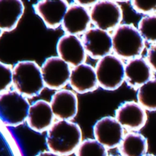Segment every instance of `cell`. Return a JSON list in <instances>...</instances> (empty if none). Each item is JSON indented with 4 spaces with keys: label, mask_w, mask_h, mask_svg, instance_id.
Here are the masks:
<instances>
[{
    "label": "cell",
    "mask_w": 156,
    "mask_h": 156,
    "mask_svg": "<svg viewBox=\"0 0 156 156\" xmlns=\"http://www.w3.org/2000/svg\"><path fill=\"white\" fill-rule=\"evenodd\" d=\"M91 22L90 12L87 8L74 2L69 6L61 26L66 34L76 36L85 34Z\"/></svg>",
    "instance_id": "4fadbf2b"
},
{
    "label": "cell",
    "mask_w": 156,
    "mask_h": 156,
    "mask_svg": "<svg viewBox=\"0 0 156 156\" xmlns=\"http://www.w3.org/2000/svg\"><path fill=\"white\" fill-rule=\"evenodd\" d=\"M144 156H156V155H152V154H146V155H145Z\"/></svg>",
    "instance_id": "83f0119b"
},
{
    "label": "cell",
    "mask_w": 156,
    "mask_h": 156,
    "mask_svg": "<svg viewBox=\"0 0 156 156\" xmlns=\"http://www.w3.org/2000/svg\"><path fill=\"white\" fill-rule=\"evenodd\" d=\"M12 69L0 61V94L8 91L12 85Z\"/></svg>",
    "instance_id": "603a6c76"
},
{
    "label": "cell",
    "mask_w": 156,
    "mask_h": 156,
    "mask_svg": "<svg viewBox=\"0 0 156 156\" xmlns=\"http://www.w3.org/2000/svg\"><path fill=\"white\" fill-rule=\"evenodd\" d=\"M131 5L134 10L138 13L151 15L152 12H156V0L154 1H141L133 0Z\"/></svg>",
    "instance_id": "cb8c5ba5"
},
{
    "label": "cell",
    "mask_w": 156,
    "mask_h": 156,
    "mask_svg": "<svg viewBox=\"0 0 156 156\" xmlns=\"http://www.w3.org/2000/svg\"><path fill=\"white\" fill-rule=\"evenodd\" d=\"M59 57L73 66L83 64L86 59V52L81 40L76 35L64 34L56 45Z\"/></svg>",
    "instance_id": "8fae6325"
},
{
    "label": "cell",
    "mask_w": 156,
    "mask_h": 156,
    "mask_svg": "<svg viewBox=\"0 0 156 156\" xmlns=\"http://www.w3.org/2000/svg\"><path fill=\"white\" fill-rule=\"evenodd\" d=\"M82 42L87 54L95 59L108 56L113 50L112 36L98 27L88 29L83 34Z\"/></svg>",
    "instance_id": "ba28073f"
},
{
    "label": "cell",
    "mask_w": 156,
    "mask_h": 156,
    "mask_svg": "<svg viewBox=\"0 0 156 156\" xmlns=\"http://www.w3.org/2000/svg\"><path fill=\"white\" fill-rule=\"evenodd\" d=\"M30 105L18 91H8L0 94V121L7 126H18L27 120Z\"/></svg>",
    "instance_id": "277c9868"
},
{
    "label": "cell",
    "mask_w": 156,
    "mask_h": 156,
    "mask_svg": "<svg viewBox=\"0 0 156 156\" xmlns=\"http://www.w3.org/2000/svg\"><path fill=\"white\" fill-rule=\"evenodd\" d=\"M69 6L64 0H44L34 5V9L48 28L56 29L62 24Z\"/></svg>",
    "instance_id": "7c38bea8"
},
{
    "label": "cell",
    "mask_w": 156,
    "mask_h": 156,
    "mask_svg": "<svg viewBox=\"0 0 156 156\" xmlns=\"http://www.w3.org/2000/svg\"><path fill=\"white\" fill-rule=\"evenodd\" d=\"M91 21L98 28L108 30H115L123 18L120 6L113 1H97L90 11Z\"/></svg>",
    "instance_id": "8992f818"
},
{
    "label": "cell",
    "mask_w": 156,
    "mask_h": 156,
    "mask_svg": "<svg viewBox=\"0 0 156 156\" xmlns=\"http://www.w3.org/2000/svg\"><path fill=\"white\" fill-rule=\"evenodd\" d=\"M36 156H61L59 155H57L56 153H53L52 152H40L39 154H37Z\"/></svg>",
    "instance_id": "4316f807"
},
{
    "label": "cell",
    "mask_w": 156,
    "mask_h": 156,
    "mask_svg": "<svg viewBox=\"0 0 156 156\" xmlns=\"http://www.w3.org/2000/svg\"><path fill=\"white\" fill-rule=\"evenodd\" d=\"M137 99L145 110L156 111V79H152L139 88Z\"/></svg>",
    "instance_id": "ffe728a7"
},
{
    "label": "cell",
    "mask_w": 156,
    "mask_h": 156,
    "mask_svg": "<svg viewBox=\"0 0 156 156\" xmlns=\"http://www.w3.org/2000/svg\"><path fill=\"white\" fill-rule=\"evenodd\" d=\"M12 85L25 98L41 94L44 88L41 68L34 61H20L12 69Z\"/></svg>",
    "instance_id": "7a4b0ae2"
},
{
    "label": "cell",
    "mask_w": 156,
    "mask_h": 156,
    "mask_svg": "<svg viewBox=\"0 0 156 156\" xmlns=\"http://www.w3.org/2000/svg\"><path fill=\"white\" fill-rule=\"evenodd\" d=\"M69 84L75 91L80 94L94 91L98 87L95 69L86 63L74 67L71 70Z\"/></svg>",
    "instance_id": "2e32d148"
},
{
    "label": "cell",
    "mask_w": 156,
    "mask_h": 156,
    "mask_svg": "<svg viewBox=\"0 0 156 156\" xmlns=\"http://www.w3.org/2000/svg\"><path fill=\"white\" fill-rule=\"evenodd\" d=\"M115 118L123 128L128 130L138 131L146 125L147 114L139 103L126 101L117 108Z\"/></svg>",
    "instance_id": "30bf717a"
},
{
    "label": "cell",
    "mask_w": 156,
    "mask_h": 156,
    "mask_svg": "<svg viewBox=\"0 0 156 156\" xmlns=\"http://www.w3.org/2000/svg\"><path fill=\"white\" fill-rule=\"evenodd\" d=\"M44 85L52 90H61L69 82V65L59 56H51L45 59L41 66Z\"/></svg>",
    "instance_id": "52a82bcc"
},
{
    "label": "cell",
    "mask_w": 156,
    "mask_h": 156,
    "mask_svg": "<svg viewBox=\"0 0 156 156\" xmlns=\"http://www.w3.org/2000/svg\"><path fill=\"white\" fill-rule=\"evenodd\" d=\"M82 137L79 125L69 120H59L49 129L46 141L50 152L69 155L76 152L82 143Z\"/></svg>",
    "instance_id": "6da1fadb"
},
{
    "label": "cell",
    "mask_w": 156,
    "mask_h": 156,
    "mask_svg": "<svg viewBox=\"0 0 156 156\" xmlns=\"http://www.w3.org/2000/svg\"><path fill=\"white\" fill-rule=\"evenodd\" d=\"M76 156H108V152L106 148L97 140L88 139L79 145Z\"/></svg>",
    "instance_id": "44dd1931"
},
{
    "label": "cell",
    "mask_w": 156,
    "mask_h": 156,
    "mask_svg": "<svg viewBox=\"0 0 156 156\" xmlns=\"http://www.w3.org/2000/svg\"><path fill=\"white\" fill-rule=\"evenodd\" d=\"M97 1H88V2H85V1H76L75 2H76L77 4L83 6V7L86 8L88 7V6H91L92 7L93 5Z\"/></svg>",
    "instance_id": "484cf974"
},
{
    "label": "cell",
    "mask_w": 156,
    "mask_h": 156,
    "mask_svg": "<svg viewBox=\"0 0 156 156\" xmlns=\"http://www.w3.org/2000/svg\"><path fill=\"white\" fill-rule=\"evenodd\" d=\"M50 104L53 115L59 120L70 121L78 113L77 96L69 90L61 89L56 91Z\"/></svg>",
    "instance_id": "5bb4252c"
},
{
    "label": "cell",
    "mask_w": 156,
    "mask_h": 156,
    "mask_svg": "<svg viewBox=\"0 0 156 156\" xmlns=\"http://www.w3.org/2000/svg\"><path fill=\"white\" fill-rule=\"evenodd\" d=\"M1 123H2V122L0 121V127H1Z\"/></svg>",
    "instance_id": "f546056e"
},
{
    "label": "cell",
    "mask_w": 156,
    "mask_h": 156,
    "mask_svg": "<svg viewBox=\"0 0 156 156\" xmlns=\"http://www.w3.org/2000/svg\"><path fill=\"white\" fill-rule=\"evenodd\" d=\"M113 50L119 58L132 59L139 57L145 49V41L132 24H120L112 34Z\"/></svg>",
    "instance_id": "3957f363"
},
{
    "label": "cell",
    "mask_w": 156,
    "mask_h": 156,
    "mask_svg": "<svg viewBox=\"0 0 156 156\" xmlns=\"http://www.w3.org/2000/svg\"><path fill=\"white\" fill-rule=\"evenodd\" d=\"M138 30L144 41L156 44V14L143 17L138 24Z\"/></svg>",
    "instance_id": "7402d4cb"
},
{
    "label": "cell",
    "mask_w": 156,
    "mask_h": 156,
    "mask_svg": "<svg viewBox=\"0 0 156 156\" xmlns=\"http://www.w3.org/2000/svg\"><path fill=\"white\" fill-rule=\"evenodd\" d=\"M24 10V4L20 0H0V29L7 32L15 29Z\"/></svg>",
    "instance_id": "ac0fdd59"
},
{
    "label": "cell",
    "mask_w": 156,
    "mask_h": 156,
    "mask_svg": "<svg viewBox=\"0 0 156 156\" xmlns=\"http://www.w3.org/2000/svg\"><path fill=\"white\" fill-rule=\"evenodd\" d=\"M2 32H3L2 30L1 29H0V37H1V36H2Z\"/></svg>",
    "instance_id": "f1b7e54d"
},
{
    "label": "cell",
    "mask_w": 156,
    "mask_h": 156,
    "mask_svg": "<svg viewBox=\"0 0 156 156\" xmlns=\"http://www.w3.org/2000/svg\"><path fill=\"white\" fill-rule=\"evenodd\" d=\"M119 150L122 156H144L148 150L147 139L138 133H129L123 136Z\"/></svg>",
    "instance_id": "d6986e66"
},
{
    "label": "cell",
    "mask_w": 156,
    "mask_h": 156,
    "mask_svg": "<svg viewBox=\"0 0 156 156\" xmlns=\"http://www.w3.org/2000/svg\"><path fill=\"white\" fill-rule=\"evenodd\" d=\"M93 133L95 140L108 149L120 146L124 136L123 126L112 117H105L97 121Z\"/></svg>",
    "instance_id": "9c48e42d"
},
{
    "label": "cell",
    "mask_w": 156,
    "mask_h": 156,
    "mask_svg": "<svg viewBox=\"0 0 156 156\" xmlns=\"http://www.w3.org/2000/svg\"><path fill=\"white\" fill-rule=\"evenodd\" d=\"M146 61L152 71L156 73V44H153L148 48Z\"/></svg>",
    "instance_id": "d4e9b609"
},
{
    "label": "cell",
    "mask_w": 156,
    "mask_h": 156,
    "mask_svg": "<svg viewBox=\"0 0 156 156\" xmlns=\"http://www.w3.org/2000/svg\"><path fill=\"white\" fill-rule=\"evenodd\" d=\"M152 76V69L144 58H134L125 66V80L131 88H140L151 80Z\"/></svg>",
    "instance_id": "e0dca14e"
},
{
    "label": "cell",
    "mask_w": 156,
    "mask_h": 156,
    "mask_svg": "<svg viewBox=\"0 0 156 156\" xmlns=\"http://www.w3.org/2000/svg\"><path fill=\"white\" fill-rule=\"evenodd\" d=\"M95 73L99 86L108 91L117 89L125 80V66L118 56L109 54L98 61Z\"/></svg>",
    "instance_id": "5b68a950"
},
{
    "label": "cell",
    "mask_w": 156,
    "mask_h": 156,
    "mask_svg": "<svg viewBox=\"0 0 156 156\" xmlns=\"http://www.w3.org/2000/svg\"><path fill=\"white\" fill-rule=\"evenodd\" d=\"M53 113L50 104L44 100H38L30 106L27 117L29 127L37 133H43L51 127Z\"/></svg>",
    "instance_id": "9a60e30c"
}]
</instances>
